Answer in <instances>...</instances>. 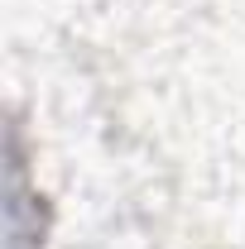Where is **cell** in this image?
Masks as SVG:
<instances>
[{
    "instance_id": "6da1fadb",
    "label": "cell",
    "mask_w": 245,
    "mask_h": 249,
    "mask_svg": "<svg viewBox=\"0 0 245 249\" xmlns=\"http://www.w3.org/2000/svg\"><path fill=\"white\" fill-rule=\"evenodd\" d=\"M5 230H10V249H43V235H48L43 201L29 187V163L15 124L5 134Z\"/></svg>"
}]
</instances>
